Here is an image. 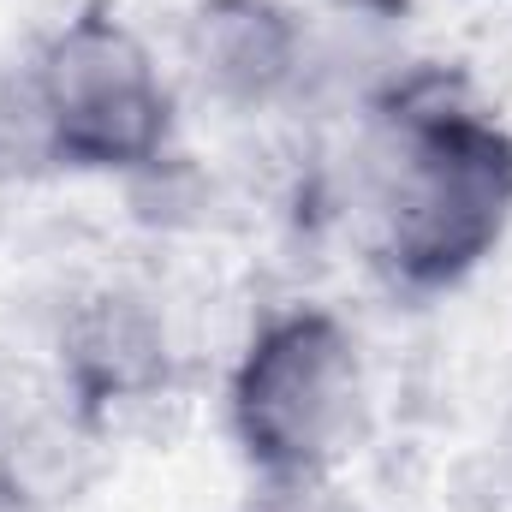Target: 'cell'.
I'll use <instances>...</instances> for the list:
<instances>
[{
    "label": "cell",
    "mask_w": 512,
    "mask_h": 512,
    "mask_svg": "<svg viewBox=\"0 0 512 512\" xmlns=\"http://www.w3.org/2000/svg\"><path fill=\"white\" fill-rule=\"evenodd\" d=\"M364 203L393 280L459 286L512 227V131L453 96H405L376 120Z\"/></svg>",
    "instance_id": "cell-1"
},
{
    "label": "cell",
    "mask_w": 512,
    "mask_h": 512,
    "mask_svg": "<svg viewBox=\"0 0 512 512\" xmlns=\"http://www.w3.org/2000/svg\"><path fill=\"white\" fill-rule=\"evenodd\" d=\"M42 173H60V149H54V131H48L36 72L24 60V66L0 72V185H24V179H42Z\"/></svg>",
    "instance_id": "cell-6"
},
{
    "label": "cell",
    "mask_w": 512,
    "mask_h": 512,
    "mask_svg": "<svg viewBox=\"0 0 512 512\" xmlns=\"http://www.w3.org/2000/svg\"><path fill=\"white\" fill-rule=\"evenodd\" d=\"M262 512H292V507H262Z\"/></svg>",
    "instance_id": "cell-7"
},
{
    "label": "cell",
    "mask_w": 512,
    "mask_h": 512,
    "mask_svg": "<svg viewBox=\"0 0 512 512\" xmlns=\"http://www.w3.org/2000/svg\"><path fill=\"white\" fill-rule=\"evenodd\" d=\"M173 346H167V316L131 292V286H96L78 292L60 310V340H54V376L72 393L84 417L108 405H137L167 382Z\"/></svg>",
    "instance_id": "cell-5"
},
{
    "label": "cell",
    "mask_w": 512,
    "mask_h": 512,
    "mask_svg": "<svg viewBox=\"0 0 512 512\" xmlns=\"http://www.w3.org/2000/svg\"><path fill=\"white\" fill-rule=\"evenodd\" d=\"M179 72L233 114H268L310 78V30L286 0H191Z\"/></svg>",
    "instance_id": "cell-4"
},
{
    "label": "cell",
    "mask_w": 512,
    "mask_h": 512,
    "mask_svg": "<svg viewBox=\"0 0 512 512\" xmlns=\"http://www.w3.org/2000/svg\"><path fill=\"white\" fill-rule=\"evenodd\" d=\"M364 346L322 304L274 310L233 364L227 423L268 489H316L364 429Z\"/></svg>",
    "instance_id": "cell-2"
},
{
    "label": "cell",
    "mask_w": 512,
    "mask_h": 512,
    "mask_svg": "<svg viewBox=\"0 0 512 512\" xmlns=\"http://www.w3.org/2000/svg\"><path fill=\"white\" fill-rule=\"evenodd\" d=\"M60 167L149 173L173 143V90L120 12L84 6L30 54Z\"/></svg>",
    "instance_id": "cell-3"
}]
</instances>
